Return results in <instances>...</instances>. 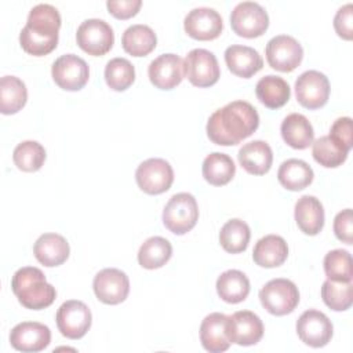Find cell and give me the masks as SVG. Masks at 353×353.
Masks as SVG:
<instances>
[{
  "label": "cell",
  "mask_w": 353,
  "mask_h": 353,
  "mask_svg": "<svg viewBox=\"0 0 353 353\" xmlns=\"http://www.w3.org/2000/svg\"><path fill=\"white\" fill-rule=\"evenodd\" d=\"M312 167L299 159H288L281 163L277 171V179L283 188L298 192L307 188L313 181Z\"/></svg>",
  "instance_id": "obj_28"
},
{
  "label": "cell",
  "mask_w": 353,
  "mask_h": 353,
  "mask_svg": "<svg viewBox=\"0 0 353 353\" xmlns=\"http://www.w3.org/2000/svg\"><path fill=\"white\" fill-rule=\"evenodd\" d=\"M353 6L352 3H347L342 6L335 17H334V28L339 37L345 40H352L353 36Z\"/></svg>",
  "instance_id": "obj_43"
},
{
  "label": "cell",
  "mask_w": 353,
  "mask_h": 353,
  "mask_svg": "<svg viewBox=\"0 0 353 353\" xmlns=\"http://www.w3.org/2000/svg\"><path fill=\"white\" fill-rule=\"evenodd\" d=\"M263 331V323L254 312L239 310L228 316L226 335L230 343L240 346L255 345L262 339Z\"/></svg>",
  "instance_id": "obj_13"
},
{
  "label": "cell",
  "mask_w": 353,
  "mask_h": 353,
  "mask_svg": "<svg viewBox=\"0 0 353 353\" xmlns=\"http://www.w3.org/2000/svg\"><path fill=\"white\" fill-rule=\"evenodd\" d=\"M51 74L55 84L62 90L79 91L90 79V68L83 58L74 54H65L55 59Z\"/></svg>",
  "instance_id": "obj_10"
},
{
  "label": "cell",
  "mask_w": 353,
  "mask_h": 353,
  "mask_svg": "<svg viewBox=\"0 0 353 353\" xmlns=\"http://www.w3.org/2000/svg\"><path fill=\"white\" fill-rule=\"evenodd\" d=\"M19 44L25 52L34 57H43L55 50L58 44V34H43L29 29L28 26H23L19 33Z\"/></svg>",
  "instance_id": "obj_40"
},
{
  "label": "cell",
  "mask_w": 353,
  "mask_h": 353,
  "mask_svg": "<svg viewBox=\"0 0 353 353\" xmlns=\"http://www.w3.org/2000/svg\"><path fill=\"white\" fill-rule=\"evenodd\" d=\"M26 26L34 32L55 36L61 28V15L51 4H37L30 10Z\"/></svg>",
  "instance_id": "obj_34"
},
{
  "label": "cell",
  "mask_w": 353,
  "mask_h": 353,
  "mask_svg": "<svg viewBox=\"0 0 353 353\" xmlns=\"http://www.w3.org/2000/svg\"><path fill=\"white\" fill-rule=\"evenodd\" d=\"M312 148L313 159L323 167L335 168L339 167L347 159V150L336 143L330 135L320 137L316 139Z\"/></svg>",
  "instance_id": "obj_36"
},
{
  "label": "cell",
  "mask_w": 353,
  "mask_h": 353,
  "mask_svg": "<svg viewBox=\"0 0 353 353\" xmlns=\"http://www.w3.org/2000/svg\"><path fill=\"white\" fill-rule=\"evenodd\" d=\"M11 288L19 303L32 310L48 307L57 296L55 287L47 283L44 273L34 266L18 269L11 279Z\"/></svg>",
  "instance_id": "obj_2"
},
{
  "label": "cell",
  "mask_w": 353,
  "mask_h": 353,
  "mask_svg": "<svg viewBox=\"0 0 353 353\" xmlns=\"http://www.w3.org/2000/svg\"><path fill=\"white\" fill-rule=\"evenodd\" d=\"M265 52L268 63L279 72H292L303 58L302 46L290 34L272 37L266 44Z\"/></svg>",
  "instance_id": "obj_11"
},
{
  "label": "cell",
  "mask_w": 353,
  "mask_h": 353,
  "mask_svg": "<svg viewBox=\"0 0 353 353\" xmlns=\"http://www.w3.org/2000/svg\"><path fill=\"white\" fill-rule=\"evenodd\" d=\"M230 25L236 34L254 39L266 32L269 17L261 4L255 1H241L230 14Z\"/></svg>",
  "instance_id": "obj_6"
},
{
  "label": "cell",
  "mask_w": 353,
  "mask_h": 353,
  "mask_svg": "<svg viewBox=\"0 0 353 353\" xmlns=\"http://www.w3.org/2000/svg\"><path fill=\"white\" fill-rule=\"evenodd\" d=\"M92 288L101 302L106 305H117L128 296L130 280L123 270L106 268L95 274Z\"/></svg>",
  "instance_id": "obj_14"
},
{
  "label": "cell",
  "mask_w": 353,
  "mask_h": 353,
  "mask_svg": "<svg viewBox=\"0 0 353 353\" xmlns=\"http://www.w3.org/2000/svg\"><path fill=\"white\" fill-rule=\"evenodd\" d=\"M295 95L303 108L319 109L328 101L330 81L319 70H306L295 81Z\"/></svg>",
  "instance_id": "obj_12"
},
{
  "label": "cell",
  "mask_w": 353,
  "mask_h": 353,
  "mask_svg": "<svg viewBox=\"0 0 353 353\" xmlns=\"http://www.w3.org/2000/svg\"><path fill=\"white\" fill-rule=\"evenodd\" d=\"M216 292L228 303H240L250 294V280L237 269L226 270L216 280Z\"/></svg>",
  "instance_id": "obj_29"
},
{
  "label": "cell",
  "mask_w": 353,
  "mask_h": 353,
  "mask_svg": "<svg viewBox=\"0 0 353 353\" xmlns=\"http://www.w3.org/2000/svg\"><path fill=\"white\" fill-rule=\"evenodd\" d=\"M199 219V207L193 194L181 192L174 194L163 210V223L174 234L190 232Z\"/></svg>",
  "instance_id": "obj_3"
},
{
  "label": "cell",
  "mask_w": 353,
  "mask_h": 353,
  "mask_svg": "<svg viewBox=\"0 0 353 353\" xmlns=\"http://www.w3.org/2000/svg\"><path fill=\"white\" fill-rule=\"evenodd\" d=\"M12 160L21 171L34 172L46 161V149L37 141H23L15 146Z\"/></svg>",
  "instance_id": "obj_37"
},
{
  "label": "cell",
  "mask_w": 353,
  "mask_h": 353,
  "mask_svg": "<svg viewBox=\"0 0 353 353\" xmlns=\"http://www.w3.org/2000/svg\"><path fill=\"white\" fill-rule=\"evenodd\" d=\"M141 6H142L141 0H108L106 1V7L109 12L119 19H127L137 15Z\"/></svg>",
  "instance_id": "obj_44"
},
{
  "label": "cell",
  "mask_w": 353,
  "mask_h": 353,
  "mask_svg": "<svg viewBox=\"0 0 353 353\" xmlns=\"http://www.w3.org/2000/svg\"><path fill=\"white\" fill-rule=\"evenodd\" d=\"M240 165L252 175L266 174L273 163V152L265 141H251L244 143L237 154Z\"/></svg>",
  "instance_id": "obj_23"
},
{
  "label": "cell",
  "mask_w": 353,
  "mask_h": 353,
  "mask_svg": "<svg viewBox=\"0 0 353 353\" xmlns=\"http://www.w3.org/2000/svg\"><path fill=\"white\" fill-rule=\"evenodd\" d=\"M255 94L259 102L266 108L279 109L288 102L291 97V90L288 83L283 77L268 74L256 83Z\"/></svg>",
  "instance_id": "obj_26"
},
{
  "label": "cell",
  "mask_w": 353,
  "mask_h": 353,
  "mask_svg": "<svg viewBox=\"0 0 353 353\" xmlns=\"http://www.w3.org/2000/svg\"><path fill=\"white\" fill-rule=\"evenodd\" d=\"M287 256L288 245L277 234H268L259 239L252 251V259L261 268H277L285 262Z\"/></svg>",
  "instance_id": "obj_24"
},
{
  "label": "cell",
  "mask_w": 353,
  "mask_h": 353,
  "mask_svg": "<svg viewBox=\"0 0 353 353\" xmlns=\"http://www.w3.org/2000/svg\"><path fill=\"white\" fill-rule=\"evenodd\" d=\"M324 272L328 280L352 281V256L349 251L336 248L324 256Z\"/></svg>",
  "instance_id": "obj_39"
},
{
  "label": "cell",
  "mask_w": 353,
  "mask_h": 353,
  "mask_svg": "<svg viewBox=\"0 0 353 353\" xmlns=\"http://www.w3.org/2000/svg\"><path fill=\"white\" fill-rule=\"evenodd\" d=\"M203 176L204 179L214 186H223L229 183L234 174L236 165L230 156L219 152L210 153L203 161Z\"/></svg>",
  "instance_id": "obj_30"
},
{
  "label": "cell",
  "mask_w": 353,
  "mask_h": 353,
  "mask_svg": "<svg viewBox=\"0 0 353 353\" xmlns=\"http://www.w3.org/2000/svg\"><path fill=\"white\" fill-rule=\"evenodd\" d=\"M148 74L156 88L172 90L183 79V61L176 54H161L150 62Z\"/></svg>",
  "instance_id": "obj_18"
},
{
  "label": "cell",
  "mask_w": 353,
  "mask_h": 353,
  "mask_svg": "<svg viewBox=\"0 0 353 353\" xmlns=\"http://www.w3.org/2000/svg\"><path fill=\"white\" fill-rule=\"evenodd\" d=\"M157 44L153 29L148 25L135 23L128 26L121 36V46L132 57H145L150 54Z\"/></svg>",
  "instance_id": "obj_27"
},
{
  "label": "cell",
  "mask_w": 353,
  "mask_h": 353,
  "mask_svg": "<svg viewBox=\"0 0 353 353\" xmlns=\"http://www.w3.org/2000/svg\"><path fill=\"white\" fill-rule=\"evenodd\" d=\"M172 255L171 243L160 236L149 237L138 251V262L145 269H159L164 266Z\"/></svg>",
  "instance_id": "obj_32"
},
{
  "label": "cell",
  "mask_w": 353,
  "mask_h": 353,
  "mask_svg": "<svg viewBox=\"0 0 353 353\" xmlns=\"http://www.w3.org/2000/svg\"><path fill=\"white\" fill-rule=\"evenodd\" d=\"M228 316L223 313H210L200 325V341L210 353H221L229 349L230 341L226 335Z\"/></svg>",
  "instance_id": "obj_20"
},
{
  "label": "cell",
  "mask_w": 353,
  "mask_h": 353,
  "mask_svg": "<svg viewBox=\"0 0 353 353\" xmlns=\"http://www.w3.org/2000/svg\"><path fill=\"white\" fill-rule=\"evenodd\" d=\"M106 84L114 91L127 90L135 80L134 65L125 58H113L105 66Z\"/></svg>",
  "instance_id": "obj_38"
},
{
  "label": "cell",
  "mask_w": 353,
  "mask_h": 353,
  "mask_svg": "<svg viewBox=\"0 0 353 353\" xmlns=\"http://www.w3.org/2000/svg\"><path fill=\"white\" fill-rule=\"evenodd\" d=\"M135 181L142 192L148 194H160L171 188L174 182V170L164 159L152 157L138 165Z\"/></svg>",
  "instance_id": "obj_7"
},
{
  "label": "cell",
  "mask_w": 353,
  "mask_h": 353,
  "mask_svg": "<svg viewBox=\"0 0 353 353\" xmlns=\"http://www.w3.org/2000/svg\"><path fill=\"white\" fill-rule=\"evenodd\" d=\"M28 101L25 83L15 76H3L0 80V110L3 114L19 112Z\"/></svg>",
  "instance_id": "obj_31"
},
{
  "label": "cell",
  "mask_w": 353,
  "mask_h": 353,
  "mask_svg": "<svg viewBox=\"0 0 353 353\" xmlns=\"http://www.w3.org/2000/svg\"><path fill=\"white\" fill-rule=\"evenodd\" d=\"M334 327L331 320L320 310L309 309L303 312L296 321V334L299 339L312 347H323L332 338Z\"/></svg>",
  "instance_id": "obj_15"
},
{
  "label": "cell",
  "mask_w": 353,
  "mask_h": 353,
  "mask_svg": "<svg viewBox=\"0 0 353 353\" xmlns=\"http://www.w3.org/2000/svg\"><path fill=\"white\" fill-rule=\"evenodd\" d=\"M183 74L196 87L214 85L221 74L218 59L208 50L194 48L183 61Z\"/></svg>",
  "instance_id": "obj_8"
},
{
  "label": "cell",
  "mask_w": 353,
  "mask_h": 353,
  "mask_svg": "<svg viewBox=\"0 0 353 353\" xmlns=\"http://www.w3.org/2000/svg\"><path fill=\"white\" fill-rule=\"evenodd\" d=\"M258 125L256 109L250 102L233 101L210 116L207 135L216 145L233 146L252 135Z\"/></svg>",
  "instance_id": "obj_1"
},
{
  "label": "cell",
  "mask_w": 353,
  "mask_h": 353,
  "mask_svg": "<svg viewBox=\"0 0 353 353\" xmlns=\"http://www.w3.org/2000/svg\"><path fill=\"white\" fill-rule=\"evenodd\" d=\"M284 142L294 149H306L313 143L314 131L309 120L301 113L288 114L280 125Z\"/></svg>",
  "instance_id": "obj_25"
},
{
  "label": "cell",
  "mask_w": 353,
  "mask_h": 353,
  "mask_svg": "<svg viewBox=\"0 0 353 353\" xmlns=\"http://www.w3.org/2000/svg\"><path fill=\"white\" fill-rule=\"evenodd\" d=\"M334 233L345 244L353 243V214L350 208L342 210L334 218Z\"/></svg>",
  "instance_id": "obj_42"
},
{
  "label": "cell",
  "mask_w": 353,
  "mask_h": 353,
  "mask_svg": "<svg viewBox=\"0 0 353 353\" xmlns=\"http://www.w3.org/2000/svg\"><path fill=\"white\" fill-rule=\"evenodd\" d=\"M259 301L270 314L285 316L298 306L299 291L288 279H273L261 288Z\"/></svg>",
  "instance_id": "obj_4"
},
{
  "label": "cell",
  "mask_w": 353,
  "mask_h": 353,
  "mask_svg": "<svg viewBox=\"0 0 353 353\" xmlns=\"http://www.w3.org/2000/svg\"><path fill=\"white\" fill-rule=\"evenodd\" d=\"M76 41L79 47L88 55H105L114 43V33L112 26L98 18H90L80 23L76 32Z\"/></svg>",
  "instance_id": "obj_5"
},
{
  "label": "cell",
  "mask_w": 353,
  "mask_h": 353,
  "mask_svg": "<svg viewBox=\"0 0 353 353\" xmlns=\"http://www.w3.org/2000/svg\"><path fill=\"white\" fill-rule=\"evenodd\" d=\"M225 62L233 74L243 79H250L263 66V59L256 50L240 44H233L225 50Z\"/></svg>",
  "instance_id": "obj_19"
},
{
  "label": "cell",
  "mask_w": 353,
  "mask_h": 353,
  "mask_svg": "<svg viewBox=\"0 0 353 353\" xmlns=\"http://www.w3.org/2000/svg\"><path fill=\"white\" fill-rule=\"evenodd\" d=\"M294 216L298 228L309 236H316L324 226V208L314 196L305 194L295 203Z\"/></svg>",
  "instance_id": "obj_22"
},
{
  "label": "cell",
  "mask_w": 353,
  "mask_h": 353,
  "mask_svg": "<svg viewBox=\"0 0 353 353\" xmlns=\"http://www.w3.org/2000/svg\"><path fill=\"white\" fill-rule=\"evenodd\" d=\"M51 342V331L37 321H22L10 332V343L14 349L25 353L44 350Z\"/></svg>",
  "instance_id": "obj_17"
},
{
  "label": "cell",
  "mask_w": 353,
  "mask_h": 353,
  "mask_svg": "<svg viewBox=\"0 0 353 353\" xmlns=\"http://www.w3.org/2000/svg\"><path fill=\"white\" fill-rule=\"evenodd\" d=\"M69 252L70 248L66 239L58 233H44L33 245L36 259L47 268L62 265L68 259Z\"/></svg>",
  "instance_id": "obj_21"
},
{
  "label": "cell",
  "mask_w": 353,
  "mask_h": 353,
  "mask_svg": "<svg viewBox=\"0 0 353 353\" xmlns=\"http://www.w3.org/2000/svg\"><path fill=\"white\" fill-rule=\"evenodd\" d=\"M330 137L339 143L347 152L353 146V132H352V119L350 117H339L334 121L330 130Z\"/></svg>",
  "instance_id": "obj_41"
},
{
  "label": "cell",
  "mask_w": 353,
  "mask_h": 353,
  "mask_svg": "<svg viewBox=\"0 0 353 353\" xmlns=\"http://www.w3.org/2000/svg\"><path fill=\"white\" fill-rule=\"evenodd\" d=\"M250 226L239 218L228 221L219 232V243L222 248L230 254L245 251L250 243Z\"/></svg>",
  "instance_id": "obj_33"
},
{
  "label": "cell",
  "mask_w": 353,
  "mask_h": 353,
  "mask_svg": "<svg viewBox=\"0 0 353 353\" xmlns=\"http://www.w3.org/2000/svg\"><path fill=\"white\" fill-rule=\"evenodd\" d=\"M185 32L196 40H214L223 28L222 17L218 11L210 7H197L188 12L183 21Z\"/></svg>",
  "instance_id": "obj_16"
},
{
  "label": "cell",
  "mask_w": 353,
  "mask_h": 353,
  "mask_svg": "<svg viewBox=\"0 0 353 353\" xmlns=\"http://www.w3.org/2000/svg\"><path fill=\"white\" fill-rule=\"evenodd\" d=\"M59 332L69 339L83 338L91 327L92 316L88 306L77 299L63 302L55 316Z\"/></svg>",
  "instance_id": "obj_9"
},
{
  "label": "cell",
  "mask_w": 353,
  "mask_h": 353,
  "mask_svg": "<svg viewBox=\"0 0 353 353\" xmlns=\"http://www.w3.org/2000/svg\"><path fill=\"white\" fill-rule=\"evenodd\" d=\"M321 298L335 312L347 310L353 303V283L325 280L321 287Z\"/></svg>",
  "instance_id": "obj_35"
}]
</instances>
